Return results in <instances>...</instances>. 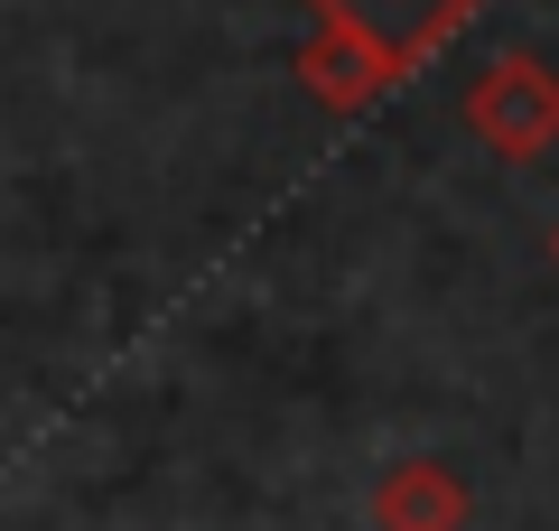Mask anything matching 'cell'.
<instances>
[{"label":"cell","mask_w":559,"mask_h":531,"mask_svg":"<svg viewBox=\"0 0 559 531\" xmlns=\"http://www.w3.org/2000/svg\"><path fill=\"white\" fill-rule=\"evenodd\" d=\"M466 131L485 140L495 158H540V150H559V66H540V57H495L476 84H466Z\"/></svg>","instance_id":"obj_1"},{"label":"cell","mask_w":559,"mask_h":531,"mask_svg":"<svg viewBox=\"0 0 559 531\" xmlns=\"http://www.w3.org/2000/svg\"><path fill=\"white\" fill-rule=\"evenodd\" d=\"M476 10H485V0H308V20H318V28H355V38H373L401 75L429 66Z\"/></svg>","instance_id":"obj_2"},{"label":"cell","mask_w":559,"mask_h":531,"mask_svg":"<svg viewBox=\"0 0 559 531\" xmlns=\"http://www.w3.org/2000/svg\"><path fill=\"white\" fill-rule=\"evenodd\" d=\"M401 66L382 57L373 38H355V28H308L299 47V94L318 103V113H364L373 94H392Z\"/></svg>","instance_id":"obj_3"},{"label":"cell","mask_w":559,"mask_h":531,"mask_svg":"<svg viewBox=\"0 0 559 531\" xmlns=\"http://www.w3.org/2000/svg\"><path fill=\"white\" fill-rule=\"evenodd\" d=\"M466 512H476V494L439 457H401L373 475V531H466Z\"/></svg>","instance_id":"obj_4"},{"label":"cell","mask_w":559,"mask_h":531,"mask_svg":"<svg viewBox=\"0 0 559 531\" xmlns=\"http://www.w3.org/2000/svg\"><path fill=\"white\" fill-rule=\"evenodd\" d=\"M550 261H559V224H550Z\"/></svg>","instance_id":"obj_5"}]
</instances>
